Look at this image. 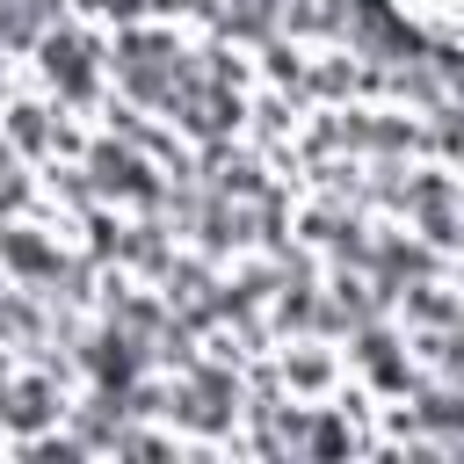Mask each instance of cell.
<instances>
[{
    "mask_svg": "<svg viewBox=\"0 0 464 464\" xmlns=\"http://www.w3.org/2000/svg\"><path fill=\"white\" fill-rule=\"evenodd\" d=\"M399 14H413L420 29H435V36L464 44V0H399Z\"/></svg>",
    "mask_w": 464,
    "mask_h": 464,
    "instance_id": "obj_1",
    "label": "cell"
}]
</instances>
